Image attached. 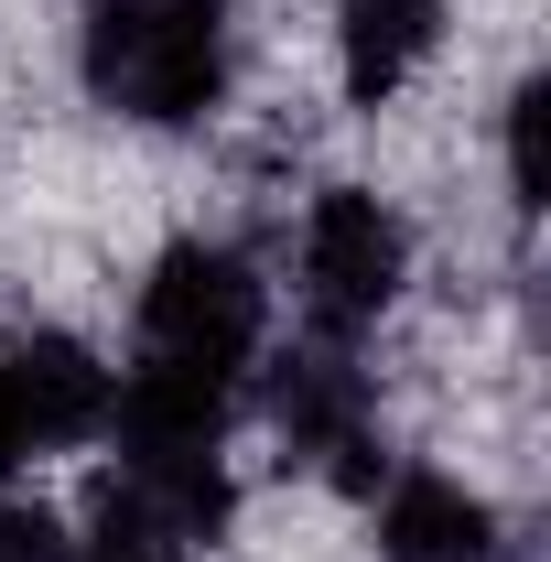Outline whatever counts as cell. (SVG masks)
Here are the masks:
<instances>
[{
	"instance_id": "9",
	"label": "cell",
	"mask_w": 551,
	"mask_h": 562,
	"mask_svg": "<svg viewBox=\"0 0 551 562\" xmlns=\"http://www.w3.org/2000/svg\"><path fill=\"white\" fill-rule=\"evenodd\" d=\"M0 562H76V519L44 508V497H33V508L11 497V508H0Z\"/></svg>"
},
{
	"instance_id": "4",
	"label": "cell",
	"mask_w": 551,
	"mask_h": 562,
	"mask_svg": "<svg viewBox=\"0 0 551 562\" xmlns=\"http://www.w3.org/2000/svg\"><path fill=\"white\" fill-rule=\"evenodd\" d=\"M249 379H260V412H271L292 465L346 476V487H379V379L357 368V347L303 336V347H281L271 368H249Z\"/></svg>"
},
{
	"instance_id": "1",
	"label": "cell",
	"mask_w": 551,
	"mask_h": 562,
	"mask_svg": "<svg viewBox=\"0 0 551 562\" xmlns=\"http://www.w3.org/2000/svg\"><path fill=\"white\" fill-rule=\"evenodd\" d=\"M260 357H271V281L227 238H184L140 281V325H131V368L109 390V422H227Z\"/></svg>"
},
{
	"instance_id": "8",
	"label": "cell",
	"mask_w": 551,
	"mask_h": 562,
	"mask_svg": "<svg viewBox=\"0 0 551 562\" xmlns=\"http://www.w3.org/2000/svg\"><path fill=\"white\" fill-rule=\"evenodd\" d=\"M76 562H195V541L151 508V497H131L120 476H109V497H98V519L76 530Z\"/></svg>"
},
{
	"instance_id": "3",
	"label": "cell",
	"mask_w": 551,
	"mask_h": 562,
	"mask_svg": "<svg viewBox=\"0 0 551 562\" xmlns=\"http://www.w3.org/2000/svg\"><path fill=\"white\" fill-rule=\"evenodd\" d=\"M401 281H412V227H401L390 195L325 184V195L303 206V227H292V303H303V336H325V347L379 336L390 303H401Z\"/></svg>"
},
{
	"instance_id": "6",
	"label": "cell",
	"mask_w": 551,
	"mask_h": 562,
	"mask_svg": "<svg viewBox=\"0 0 551 562\" xmlns=\"http://www.w3.org/2000/svg\"><path fill=\"white\" fill-rule=\"evenodd\" d=\"M11 368H22V422H33V454H76L109 432V390L120 368H98V347H76L55 325L11 336Z\"/></svg>"
},
{
	"instance_id": "11",
	"label": "cell",
	"mask_w": 551,
	"mask_h": 562,
	"mask_svg": "<svg viewBox=\"0 0 551 562\" xmlns=\"http://www.w3.org/2000/svg\"><path fill=\"white\" fill-rule=\"evenodd\" d=\"M33 465V422H22V368H11V336H0V476Z\"/></svg>"
},
{
	"instance_id": "2",
	"label": "cell",
	"mask_w": 551,
	"mask_h": 562,
	"mask_svg": "<svg viewBox=\"0 0 551 562\" xmlns=\"http://www.w3.org/2000/svg\"><path fill=\"white\" fill-rule=\"evenodd\" d=\"M87 98L184 131L227 98V0H87Z\"/></svg>"
},
{
	"instance_id": "5",
	"label": "cell",
	"mask_w": 551,
	"mask_h": 562,
	"mask_svg": "<svg viewBox=\"0 0 551 562\" xmlns=\"http://www.w3.org/2000/svg\"><path fill=\"white\" fill-rule=\"evenodd\" d=\"M379 562H497V508L443 465H401L379 487Z\"/></svg>"
},
{
	"instance_id": "10",
	"label": "cell",
	"mask_w": 551,
	"mask_h": 562,
	"mask_svg": "<svg viewBox=\"0 0 551 562\" xmlns=\"http://www.w3.org/2000/svg\"><path fill=\"white\" fill-rule=\"evenodd\" d=\"M541 109H551V87L530 76L508 98V206H541Z\"/></svg>"
},
{
	"instance_id": "7",
	"label": "cell",
	"mask_w": 551,
	"mask_h": 562,
	"mask_svg": "<svg viewBox=\"0 0 551 562\" xmlns=\"http://www.w3.org/2000/svg\"><path fill=\"white\" fill-rule=\"evenodd\" d=\"M443 44V0H336V87L357 109H390Z\"/></svg>"
}]
</instances>
